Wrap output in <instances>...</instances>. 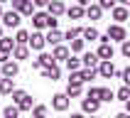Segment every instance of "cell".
Wrapping results in <instances>:
<instances>
[{"instance_id": "obj_1", "label": "cell", "mask_w": 130, "mask_h": 118, "mask_svg": "<svg viewBox=\"0 0 130 118\" xmlns=\"http://www.w3.org/2000/svg\"><path fill=\"white\" fill-rule=\"evenodd\" d=\"M57 17H52V15L47 12H35L32 15V25H35L37 29H42V27H49V29H57Z\"/></svg>"}, {"instance_id": "obj_2", "label": "cell", "mask_w": 130, "mask_h": 118, "mask_svg": "<svg viewBox=\"0 0 130 118\" xmlns=\"http://www.w3.org/2000/svg\"><path fill=\"white\" fill-rule=\"evenodd\" d=\"M12 10L15 12H20V15H35V3L32 0H12Z\"/></svg>"}, {"instance_id": "obj_3", "label": "cell", "mask_w": 130, "mask_h": 118, "mask_svg": "<svg viewBox=\"0 0 130 118\" xmlns=\"http://www.w3.org/2000/svg\"><path fill=\"white\" fill-rule=\"evenodd\" d=\"M106 35H108V39H116V42H125L128 32H125V27H123V25H110Z\"/></svg>"}, {"instance_id": "obj_4", "label": "cell", "mask_w": 130, "mask_h": 118, "mask_svg": "<svg viewBox=\"0 0 130 118\" xmlns=\"http://www.w3.org/2000/svg\"><path fill=\"white\" fill-rule=\"evenodd\" d=\"M44 44H47V35H42V32H32V35H29V44H27V47H32V49H37V52H42Z\"/></svg>"}, {"instance_id": "obj_5", "label": "cell", "mask_w": 130, "mask_h": 118, "mask_svg": "<svg viewBox=\"0 0 130 118\" xmlns=\"http://www.w3.org/2000/svg\"><path fill=\"white\" fill-rule=\"evenodd\" d=\"M54 57L52 54H39L37 59H32V69H47V66H54Z\"/></svg>"}, {"instance_id": "obj_6", "label": "cell", "mask_w": 130, "mask_h": 118, "mask_svg": "<svg viewBox=\"0 0 130 118\" xmlns=\"http://www.w3.org/2000/svg\"><path fill=\"white\" fill-rule=\"evenodd\" d=\"M52 108L54 111H66L69 108V96L66 94H54L52 96Z\"/></svg>"}, {"instance_id": "obj_7", "label": "cell", "mask_w": 130, "mask_h": 118, "mask_svg": "<svg viewBox=\"0 0 130 118\" xmlns=\"http://www.w3.org/2000/svg\"><path fill=\"white\" fill-rule=\"evenodd\" d=\"M81 62H84V66H86V69H98V64H101V59H98V54H96V52H86V54L81 57Z\"/></svg>"}, {"instance_id": "obj_8", "label": "cell", "mask_w": 130, "mask_h": 118, "mask_svg": "<svg viewBox=\"0 0 130 118\" xmlns=\"http://www.w3.org/2000/svg\"><path fill=\"white\" fill-rule=\"evenodd\" d=\"M96 71L101 74L103 79H110V76H116V74H118V71H116V66H113V62H101Z\"/></svg>"}, {"instance_id": "obj_9", "label": "cell", "mask_w": 130, "mask_h": 118, "mask_svg": "<svg viewBox=\"0 0 130 118\" xmlns=\"http://www.w3.org/2000/svg\"><path fill=\"white\" fill-rule=\"evenodd\" d=\"M128 15H130L128 5H116V7H113V20H116V25L125 22V20H128Z\"/></svg>"}, {"instance_id": "obj_10", "label": "cell", "mask_w": 130, "mask_h": 118, "mask_svg": "<svg viewBox=\"0 0 130 118\" xmlns=\"http://www.w3.org/2000/svg\"><path fill=\"white\" fill-rule=\"evenodd\" d=\"M52 57H54V62H66V59L71 57V49H69V47H64V44H59V47H54Z\"/></svg>"}, {"instance_id": "obj_11", "label": "cell", "mask_w": 130, "mask_h": 118, "mask_svg": "<svg viewBox=\"0 0 130 118\" xmlns=\"http://www.w3.org/2000/svg\"><path fill=\"white\" fill-rule=\"evenodd\" d=\"M17 71H20V66H17V62H5L3 64V79H12V76H17Z\"/></svg>"}, {"instance_id": "obj_12", "label": "cell", "mask_w": 130, "mask_h": 118, "mask_svg": "<svg viewBox=\"0 0 130 118\" xmlns=\"http://www.w3.org/2000/svg\"><path fill=\"white\" fill-rule=\"evenodd\" d=\"M20 12H15V10H10V12H5L3 15V25H5V27H17V25H20Z\"/></svg>"}, {"instance_id": "obj_13", "label": "cell", "mask_w": 130, "mask_h": 118, "mask_svg": "<svg viewBox=\"0 0 130 118\" xmlns=\"http://www.w3.org/2000/svg\"><path fill=\"white\" fill-rule=\"evenodd\" d=\"M61 12H66L64 3H59V0H52L49 5H47V15H52V17H59Z\"/></svg>"}, {"instance_id": "obj_14", "label": "cell", "mask_w": 130, "mask_h": 118, "mask_svg": "<svg viewBox=\"0 0 130 118\" xmlns=\"http://www.w3.org/2000/svg\"><path fill=\"white\" fill-rule=\"evenodd\" d=\"M96 54H98L101 62H110V59H113V47H110V42H108V44H101Z\"/></svg>"}, {"instance_id": "obj_15", "label": "cell", "mask_w": 130, "mask_h": 118, "mask_svg": "<svg viewBox=\"0 0 130 118\" xmlns=\"http://www.w3.org/2000/svg\"><path fill=\"white\" fill-rule=\"evenodd\" d=\"M42 76H44V79H52V81H57L59 76H61V69H59V64H54V66H47V69H42Z\"/></svg>"}, {"instance_id": "obj_16", "label": "cell", "mask_w": 130, "mask_h": 118, "mask_svg": "<svg viewBox=\"0 0 130 118\" xmlns=\"http://www.w3.org/2000/svg\"><path fill=\"white\" fill-rule=\"evenodd\" d=\"M66 15H69L71 20H81V17L86 15V7H81V5H71V7H66Z\"/></svg>"}, {"instance_id": "obj_17", "label": "cell", "mask_w": 130, "mask_h": 118, "mask_svg": "<svg viewBox=\"0 0 130 118\" xmlns=\"http://www.w3.org/2000/svg\"><path fill=\"white\" fill-rule=\"evenodd\" d=\"M81 108H84V113H96V111L101 108V103L93 101V98H84L81 101Z\"/></svg>"}, {"instance_id": "obj_18", "label": "cell", "mask_w": 130, "mask_h": 118, "mask_svg": "<svg viewBox=\"0 0 130 118\" xmlns=\"http://www.w3.org/2000/svg\"><path fill=\"white\" fill-rule=\"evenodd\" d=\"M15 44H17V47H27V44H29V32H27V29H17Z\"/></svg>"}, {"instance_id": "obj_19", "label": "cell", "mask_w": 130, "mask_h": 118, "mask_svg": "<svg viewBox=\"0 0 130 118\" xmlns=\"http://www.w3.org/2000/svg\"><path fill=\"white\" fill-rule=\"evenodd\" d=\"M61 39H64V35H61L59 29H49V35H47V44L59 47V44H61Z\"/></svg>"}, {"instance_id": "obj_20", "label": "cell", "mask_w": 130, "mask_h": 118, "mask_svg": "<svg viewBox=\"0 0 130 118\" xmlns=\"http://www.w3.org/2000/svg\"><path fill=\"white\" fill-rule=\"evenodd\" d=\"M15 47H17V44H15L12 37H3V39H0V52H7V54H10V52H15Z\"/></svg>"}, {"instance_id": "obj_21", "label": "cell", "mask_w": 130, "mask_h": 118, "mask_svg": "<svg viewBox=\"0 0 130 118\" xmlns=\"http://www.w3.org/2000/svg\"><path fill=\"white\" fill-rule=\"evenodd\" d=\"M101 15H103L101 5H88L86 7V17L88 20H101Z\"/></svg>"}, {"instance_id": "obj_22", "label": "cell", "mask_w": 130, "mask_h": 118, "mask_svg": "<svg viewBox=\"0 0 130 118\" xmlns=\"http://www.w3.org/2000/svg\"><path fill=\"white\" fill-rule=\"evenodd\" d=\"M81 94H84V86H81V84H69V86H66V96H69V98H79Z\"/></svg>"}, {"instance_id": "obj_23", "label": "cell", "mask_w": 130, "mask_h": 118, "mask_svg": "<svg viewBox=\"0 0 130 118\" xmlns=\"http://www.w3.org/2000/svg\"><path fill=\"white\" fill-rule=\"evenodd\" d=\"M66 69H69V74H76V71L81 69V59L69 57V59H66Z\"/></svg>"}, {"instance_id": "obj_24", "label": "cell", "mask_w": 130, "mask_h": 118, "mask_svg": "<svg viewBox=\"0 0 130 118\" xmlns=\"http://www.w3.org/2000/svg\"><path fill=\"white\" fill-rule=\"evenodd\" d=\"M12 91H15L12 79H3V81H0V94H10V96H12Z\"/></svg>"}, {"instance_id": "obj_25", "label": "cell", "mask_w": 130, "mask_h": 118, "mask_svg": "<svg viewBox=\"0 0 130 118\" xmlns=\"http://www.w3.org/2000/svg\"><path fill=\"white\" fill-rule=\"evenodd\" d=\"M81 37H84V42H86V39H98V29L96 27H84V32H81Z\"/></svg>"}, {"instance_id": "obj_26", "label": "cell", "mask_w": 130, "mask_h": 118, "mask_svg": "<svg viewBox=\"0 0 130 118\" xmlns=\"http://www.w3.org/2000/svg\"><path fill=\"white\" fill-rule=\"evenodd\" d=\"M17 116H20V108H17L15 103L5 106V111H3V118H17Z\"/></svg>"}, {"instance_id": "obj_27", "label": "cell", "mask_w": 130, "mask_h": 118, "mask_svg": "<svg viewBox=\"0 0 130 118\" xmlns=\"http://www.w3.org/2000/svg\"><path fill=\"white\" fill-rule=\"evenodd\" d=\"M81 32H84V27H69V29L64 32V39H69V42H74V39H76V37H79Z\"/></svg>"}, {"instance_id": "obj_28", "label": "cell", "mask_w": 130, "mask_h": 118, "mask_svg": "<svg viewBox=\"0 0 130 118\" xmlns=\"http://www.w3.org/2000/svg\"><path fill=\"white\" fill-rule=\"evenodd\" d=\"M113 96H116V94H113V91H110V88H106V86H101V96H98V101H106V103H108V101H113Z\"/></svg>"}, {"instance_id": "obj_29", "label": "cell", "mask_w": 130, "mask_h": 118, "mask_svg": "<svg viewBox=\"0 0 130 118\" xmlns=\"http://www.w3.org/2000/svg\"><path fill=\"white\" fill-rule=\"evenodd\" d=\"M12 57H15V59H27V57H29V47H15Z\"/></svg>"}, {"instance_id": "obj_30", "label": "cell", "mask_w": 130, "mask_h": 118, "mask_svg": "<svg viewBox=\"0 0 130 118\" xmlns=\"http://www.w3.org/2000/svg\"><path fill=\"white\" fill-rule=\"evenodd\" d=\"M32 118H47V106H42V103L35 106L32 108Z\"/></svg>"}, {"instance_id": "obj_31", "label": "cell", "mask_w": 130, "mask_h": 118, "mask_svg": "<svg viewBox=\"0 0 130 118\" xmlns=\"http://www.w3.org/2000/svg\"><path fill=\"white\" fill-rule=\"evenodd\" d=\"M17 108L20 111H32V96H25V98L17 103Z\"/></svg>"}, {"instance_id": "obj_32", "label": "cell", "mask_w": 130, "mask_h": 118, "mask_svg": "<svg viewBox=\"0 0 130 118\" xmlns=\"http://www.w3.org/2000/svg\"><path fill=\"white\" fill-rule=\"evenodd\" d=\"M96 69H81V81H91V79H96Z\"/></svg>"}, {"instance_id": "obj_33", "label": "cell", "mask_w": 130, "mask_h": 118, "mask_svg": "<svg viewBox=\"0 0 130 118\" xmlns=\"http://www.w3.org/2000/svg\"><path fill=\"white\" fill-rule=\"evenodd\" d=\"M98 96H101V86H91V88H88V94H86V98L98 101ZM98 103H101V101H98Z\"/></svg>"}, {"instance_id": "obj_34", "label": "cell", "mask_w": 130, "mask_h": 118, "mask_svg": "<svg viewBox=\"0 0 130 118\" xmlns=\"http://www.w3.org/2000/svg\"><path fill=\"white\" fill-rule=\"evenodd\" d=\"M25 96H27V91H22V88H15V91H12V103L17 106V103H20Z\"/></svg>"}, {"instance_id": "obj_35", "label": "cell", "mask_w": 130, "mask_h": 118, "mask_svg": "<svg viewBox=\"0 0 130 118\" xmlns=\"http://www.w3.org/2000/svg\"><path fill=\"white\" fill-rule=\"evenodd\" d=\"M116 96L120 98V101H125V103H128V101H130V88H128V86L118 88V94H116Z\"/></svg>"}, {"instance_id": "obj_36", "label": "cell", "mask_w": 130, "mask_h": 118, "mask_svg": "<svg viewBox=\"0 0 130 118\" xmlns=\"http://www.w3.org/2000/svg\"><path fill=\"white\" fill-rule=\"evenodd\" d=\"M84 44H86L84 39H74L71 42V52H84Z\"/></svg>"}, {"instance_id": "obj_37", "label": "cell", "mask_w": 130, "mask_h": 118, "mask_svg": "<svg viewBox=\"0 0 130 118\" xmlns=\"http://www.w3.org/2000/svg\"><path fill=\"white\" fill-rule=\"evenodd\" d=\"M120 79L125 81V86H130V66H125L123 71H120Z\"/></svg>"}, {"instance_id": "obj_38", "label": "cell", "mask_w": 130, "mask_h": 118, "mask_svg": "<svg viewBox=\"0 0 130 118\" xmlns=\"http://www.w3.org/2000/svg\"><path fill=\"white\" fill-rule=\"evenodd\" d=\"M98 5H101V10H113V7H116V3H113V0H101Z\"/></svg>"}, {"instance_id": "obj_39", "label": "cell", "mask_w": 130, "mask_h": 118, "mask_svg": "<svg viewBox=\"0 0 130 118\" xmlns=\"http://www.w3.org/2000/svg\"><path fill=\"white\" fill-rule=\"evenodd\" d=\"M69 84H84V81H81V71L71 74V76H69Z\"/></svg>"}, {"instance_id": "obj_40", "label": "cell", "mask_w": 130, "mask_h": 118, "mask_svg": "<svg viewBox=\"0 0 130 118\" xmlns=\"http://www.w3.org/2000/svg\"><path fill=\"white\" fill-rule=\"evenodd\" d=\"M120 52H123V57H128V59H130V42H128V39L123 42V47H120Z\"/></svg>"}, {"instance_id": "obj_41", "label": "cell", "mask_w": 130, "mask_h": 118, "mask_svg": "<svg viewBox=\"0 0 130 118\" xmlns=\"http://www.w3.org/2000/svg\"><path fill=\"white\" fill-rule=\"evenodd\" d=\"M5 62H10V54L7 52H0V64H5Z\"/></svg>"}, {"instance_id": "obj_42", "label": "cell", "mask_w": 130, "mask_h": 118, "mask_svg": "<svg viewBox=\"0 0 130 118\" xmlns=\"http://www.w3.org/2000/svg\"><path fill=\"white\" fill-rule=\"evenodd\" d=\"M71 118H86L84 113H71Z\"/></svg>"}, {"instance_id": "obj_43", "label": "cell", "mask_w": 130, "mask_h": 118, "mask_svg": "<svg viewBox=\"0 0 130 118\" xmlns=\"http://www.w3.org/2000/svg\"><path fill=\"white\" fill-rule=\"evenodd\" d=\"M125 113H128V116H130V101L125 103Z\"/></svg>"}, {"instance_id": "obj_44", "label": "cell", "mask_w": 130, "mask_h": 118, "mask_svg": "<svg viewBox=\"0 0 130 118\" xmlns=\"http://www.w3.org/2000/svg\"><path fill=\"white\" fill-rule=\"evenodd\" d=\"M116 118H130V116H128V113H120V116H116Z\"/></svg>"}, {"instance_id": "obj_45", "label": "cell", "mask_w": 130, "mask_h": 118, "mask_svg": "<svg viewBox=\"0 0 130 118\" xmlns=\"http://www.w3.org/2000/svg\"><path fill=\"white\" fill-rule=\"evenodd\" d=\"M3 15H5V10H3V5H0V20H3Z\"/></svg>"}, {"instance_id": "obj_46", "label": "cell", "mask_w": 130, "mask_h": 118, "mask_svg": "<svg viewBox=\"0 0 130 118\" xmlns=\"http://www.w3.org/2000/svg\"><path fill=\"white\" fill-rule=\"evenodd\" d=\"M0 39H3V27H0Z\"/></svg>"}, {"instance_id": "obj_47", "label": "cell", "mask_w": 130, "mask_h": 118, "mask_svg": "<svg viewBox=\"0 0 130 118\" xmlns=\"http://www.w3.org/2000/svg\"><path fill=\"white\" fill-rule=\"evenodd\" d=\"M0 81H3V74H0Z\"/></svg>"}, {"instance_id": "obj_48", "label": "cell", "mask_w": 130, "mask_h": 118, "mask_svg": "<svg viewBox=\"0 0 130 118\" xmlns=\"http://www.w3.org/2000/svg\"><path fill=\"white\" fill-rule=\"evenodd\" d=\"M128 10H130V3H128Z\"/></svg>"}]
</instances>
